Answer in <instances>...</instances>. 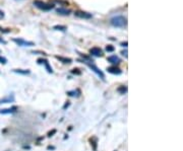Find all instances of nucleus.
Segmentation results:
<instances>
[{
    "label": "nucleus",
    "mask_w": 183,
    "mask_h": 151,
    "mask_svg": "<svg viewBox=\"0 0 183 151\" xmlns=\"http://www.w3.org/2000/svg\"><path fill=\"white\" fill-rule=\"evenodd\" d=\"M14 43H15L17 46L20 47H34L35 46V43L34 42H31V41H26L22 38H13L12 39Z\"/></svg>",
    "instance_id": "4"
},
{
    "label": "nucleus",
    "mask_w": 183,
    "mask_h": 151,
    "mask_svg": "<svg viewBox=\"0 0 183 151\" xmlns=\"http://www.w3.org/2000/svg\"><path fill=\"white\" fill-rule=\"evenodd\" d=\"M3 16H4L3 11H1V10H0V17H3Z\"/></svg>",
    "instance_id": "26"
},
{
    "label": "nucleus",
    "mask_w": 183,
    "mask_h": 151,
    "mask_svg": "<svg viewBox=\"0 0 183 151\" xmlns=\"http://www.w3.org/2000/svg\"><path fill=\"white\" fill-rule=\"evenodd\" d=\"M34 5L38 9L43 10V11H49V10L53 9L55 7V5L53 3H47V2H44L42 0H35Z\"/></svg>",
    "instance_id": "2"
},
{
    "label": "nucleus",
    "mask_w": 183,
    "mask_h": 151,
    "mask_svg": "<svg viewBox=\"0 0 183 151\" xmlns=\"http://www.w3.org/2000/svg\"><path fill=\"white\" fill-rule=\"evenodd\" d=\"M121 54H122L123 56H125V58H127V51L125 50V51H122L121 52Z\"/></svg>",
    "instance_id": "23"
},
{
    "label": "nucleus",
    "mask_w": 183,
    "mask_h": 151,
    "mask_svg": "<svg viewBox=\"0 0 183 151\" xmlns=\"http://www.w3.org/2000/svg\"><path fill=\"white\" fill-rule=\"evenodd\" d=\"M110 24L114 28H124L127 24V19L123 15H116L110 19Z\"/></svg>",
    "instance_id": "1"
},
{
    "label": "nucleus",
    "mask_w": 183,
    "mask_h": 151,
    "mask_svg": "<svg viewBox=\"0 0 183 151\" xmlns=\"http://www.w3.org/2000/svg\"><path fill=\"white\" fill-rule=\"evenodd\" d=\"M13 72L15 73H19V74H24V75H26V74H30V70H22V69H14Z\"/></svg>",
    "instance_id": "15"
},
{
    "label": "nucleus",
    "mask_w": 183,
    "mask_h": 151,
    "mask_svg": "<svg viewBox=\"0 0 183 151\" xmlns=\"http://www.w3.org/2000/svg\"><path fill=\"white\" fill-rule=\"evenodd\" d=\"M6 62H7V60H6L5 58H3V57H1V56H0V63L6 64Z\"/></svg>",
    "instance_id": "22"
},
{
    "label": "nucleus",
    "mask_w": 183,
    "mask_h": 151,
    "mask_svg": "<svg viewBox=\"0 0 183 151\" xmlns=\"http://www.w3.org/2000/svg\"><path fill=\"white\" fill-rule=\"evenodd\" d=\"M56 12L58 14H60V15H69V14L71 13V10L70 9H67V8L60 7V8H57Z\"/></svg>",
    "instance_id": "9"
},
{
    "label": "nucleus",
    "mask_w": 183,
    "mask_h": 151,
    "mask_svg": "<svg viewBox=\"0 0 183 151\" xmlns=\"http://www.w3.org/2000/svg\"><path fill=\"white\" fill-rule=\"evenodd\" d=\"M16 111V107H12L10 109H0V114L2 115H8V114H12Z\"/></svg>",
    "instance_id": "11"
},
{
    "label": "nucleus",
    "mask_w": 183,
    "mask_h": 151,
    "mask_svg": "<svg viewBox=\"0 0 183 151\" xmlns=\"http://www.w3.org/2000/svg\"><path fill=\"white\" fill-rule=\"evenodd\" d=\"M38 64H43V65L45 66V68H46V70L49 72V73H53V69L52 67L50 66V64H49L48 60L47 59H43V58H40V59H38Z\"/></svg>",
    "instance_id": "6"
},
{
    "label": "nucleus",
    "mask_w": 183,
    "mask_h": 151,
    "mask_svg": "<svg viewBox=\"0 0 183 151\" xmlns=\"http://www.w3.org/2000/svg\"><path fill=\"white\" fill-rule=\"evenodd\" d=\"M81 61L83 62V63H85L86 65L89 66V67L91 68V69L93 70V71H94L95 73H96L97 75H98L99 77L101 78V79H102V80H105V74L103 73V72L101 71V70L99 69V68L97 67V66L95 65L94 63H93V62H94V61H85V60H81Z\"/></svg>",
    "instance_id": "3"
},
{
    "label": "nucleus",
    "mask_w": 183,
    "mask_h": 151,
    "mask_svg": "<svg viewBox=\"0 0 183 151\" xmlns=\"http://www.w3.org/2000/svg\"><path fill=\"white\" fill-rule=\"evenodd\" d=\"M14 100V96H6V98H2V100H0V103H10V101H13Z\"/></svg>",
    "instance_id": "13"
},
{
    "label": "nucleus",
    "mask_w": 183,
    "mask_h": 151,
    "mask_svg": "<svg viewBox=\"0 0 183 151\" xmlns=\"http://www.w3.org/2000/svg\"><path fill=\"white\" fill-rule=\"evenodd\" d=\"M90 141H91V144H93V145H94V146H93V149L96 151L97 150V138H95V137L92 138Z\"/></svg>",
    "instance_id": "17"
},
{
    "label": "nucleus",
    "mask_w": 183,
    "mask_h": 151,
    "mask_svg": "<svg viewBox=\"0 0 183 151\" xmlns=\"http://www.w3.org/2000/svg\"><path fill=\"white\" fill-rule=\"evenodd\" d=\"M53 30H60V32H65V30H67V28L65 26H53Z\"/></svg>",
    "instance_id": "14"
},
{
    "label": "nucleus",
    "mask_w": 183,
    "mask_h": 151,
    "mask_svg": "<svg viewBox=\"0 0 183 151\" xmlns=\"http://www.w3.org/2000/svg\"><path fill=\"white\" fill-rule=\"evenodd\" d=\"M74 15L77 16V17H79V18H83V19H90V18H92V14L89 13V12H86V11H81V10H77V11L74 12Z\"/></svg>",
    "instance_id": "5"
},
{
    "label": "nucleus",
    "mask_w": 183,
    "mask_h": 151,
    "mask_svg": "<svg viewBox=\"0 0 183 151\" xmlns=\"http://www.w3.org/2000/svg\"><path fill=\"white\" fill-rule=\"evenodd\" d=\"M55 2H57V3L61 4V5L63 6H66V5H69V2L66 1V0H54Z\"/></svg>",
    "instance_id": "16"
},
{
    "label": "nucleus",
    "mask_w": 183,
    "mask_h": 151,
    "mask_svg": "<svg viewBox=\"0 0 183 151\" xmlns=\"http://www.w3.org/2000/svg\"><path fill=\"white\" fill-rule=\"evenodd\" d=\"M0 32L3 33V34H8V33H10V30L9 28H3L0 26Z\"/></svg>",
    "instance_id": "21"
},
{
    "label": "nucleus",
    "mask_w": 183,
    "mask_h": 151,
    "mask_svg": "<svg viewBox=\"0 0 183 151\" xmlns=\"http://www.w3.org/2000/svg\"><path fill=\"white\" fill-rule=\"evenodd\" d=\"M0 44H4V45H5L6 44V41H4L2 38H0Z\"/></svg>",
    "instance_id": "25"
},
{
    "label": "nucleus",
    "mask_w": 183,
    "mask_h": 151,
    "mask_svg": "<svg viewBox=\"0 0 183 151\" xmlns=\"http://www.w3.org/2000/svg\"><path fill=\"white\" fill-rule=\"evenodd\" d=\"M107 61L110 62V63H112V64H119L120 63V58L116 55H112V56H110V57H108Z\"/></svg>",
    "instance_id": "10"
},
{
    "label": "nucleus",
    "mask_w": 183,
    "mask_h": 151,
    "mask_svg": "<svg viewBox=\"0 0 183 151\" xmlns=\"http://www.w3.org/2000/svg\"><path fill=\"white\" fill-rule=\"evenodd\" d=\"M71 73H72V74H77V75H81V71L79 69H77V68H74V69L71 70Z\"/></svg>",
    "instance_id": "18"
},
{
    "label": "nucleus",
    "mask_w": 183,
    "mask_h": 151,
    "mask_svg": "<svg viewBox=\"0 0 183 151\" xmlns=\"http://www.w3.org/2000/svg\"><path fill=\"white\" fill-rule=\"evenodd\" d=\"M55 58L64 64H70L71 62H72V60H71L70 58H64V57H61V56H55Z\"/></svg>",
    "instance_id": "12"
},
{
    "label": "nucleus",
    "mask_w": 183,
    "mask_h": 151,
    "mask_svg": "<svg viewBox=\"0 0 183 151\" xmlns=\"http://www.w3.org/2000/svg\"><path fill=\"white\" fill-rule=\"evenodd\" d=\"M127 45H128V43H127V42H123V43H121V46H122V47H125V48H126V47H127Z\"/></svg>",
    "instance_id": "24"
},
{
    "label": "nucleus",
    "mask_w": 183,
    "mask_h": 151,
    "mask_svg": "<svg viewBox=\"0 0 183 151\" xmlns=\"http://www.w3.org/2000/svg\"><path fill=\"white\" fill-rule=\"evenodd\" d=\"M90 54L95 57H102L103 56V50L99 47H94L90 50Z\"/></svg>",
    "instance_id": "7"
},
{
    "label": "nucleus",
    "mask_w": 183,
    "mask_h": 151,
    "mask_svg": "<svg viewBox=\"0 0 183 151\" xmlns=\"http://www.w3.org/2000/svg\"><path fill=\"white\" fill-rule=\"evenodd\" d=\"M115 48L112 46V45H108V46H106V51L107 52H114Z\"/></svg>",
    "instance_id": "20"
},
{
    "label": "nucleus",
    "mask_w": 183,
    "mask_h": 151,
    "mask_svg": "<svg viewBox=\"0 0 183 151\" xmlns=\"http://www.w3.org/2000/svg\"><path fill=\"white\" fill-rule=\"evenodd\" d=\"M107 71L111 74H116V75H120V74L122 73V71H121L118 67H116V66H111V67H108L107 68Z\"/></svg>",
    "instance_id": "8"
},
{
    "label": "nucleus",
    "mask_w": 183,
    "mask_h": 151,
    "mask_svg": "<svg viewBox=\"0 0 183 151\" xmlns=\"http://www.w3.org/2000/svg\"><path fill=\"white\" fill-rule=\"evenodd\" d=\"M118 91L121 92V94H124V92L127 91V87L126 86H121V87L118 88Z\"/></svg>",
    "instance_id": "19"
}]
</instances>
